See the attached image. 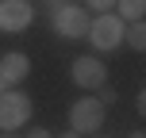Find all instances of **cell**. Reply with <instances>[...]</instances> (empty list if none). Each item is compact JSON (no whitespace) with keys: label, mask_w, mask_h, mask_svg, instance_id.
<instances>
[{"label":"cell","mask_w":146,"mask_h":138,"mask_svg":"<svg viewBox=\"0 0 146 138\" xmlns=\"http://www.w3.org/2000/svg\"><path fill=\"white\" fill-rule=\"evenodd\" d=\"M31 96L19 92V88H4L0 92V131H19L31 119Z\"/></svg>","instance_id":"obj_1"},{"label":"cell","mask_w":146,"mask_h":138,"mask_svg":"<svg viewBox=\"0 0 146 138\" xmlns=\"http://www.w3.org/2000/svg\"><path fill=\"white\" fill-rule=\"evenodd\" d=\"M104 119H108V115H104V104L96 100V96H81V100L69 108V131H77L81 138L96 134L104 127Z\"/></svg>","instance_id":"obj_2"},{"label":"cell","mask_w":146,"mask_h":138,"mask_svg":"<svg viewBox=\"0 0 146 138\" xmlns=\"http://www.w3.org/2000/svg\"><path fill=\"white\" fill-rule=\"evenodd\" d=\"M50 23H54V35H62V38H85L92 15L81 4H62L58 12H50Z\"/></svg>","instance_id":"obj_3"},{"label":"cell","mask_w":146,"mask_h":138,"mask_svg":"<svg viewBox=\"0 0 146 138\" xmlns=\"http://www.w3.org/2000/svg\"><path fill=\"white\" fill-rule=\"evenodd\" d=\"M85 38L96 46V50H104V54L115 50V46L123 42V19L111 15V12H100L92 23H88V35H85Z\"/></svg>","instance_id":"obj_4"},{"label":"cell","mask_w":146,"mask_h":138,"mask_svg":"<svg viewBox=\"0 0 146 138\" xmlns=\"http://www.w3.org/2000/svg\"><path fill=\"white\" fill-rule=\"evenodd\" d=\"M69 77H73V85H77V88L96 92L100 85H108V65H104L100 58H92V54H81V58L69 65Z\"/></svg>","instance_id":"obj_5"},{"label":"cell","mask_w":146,"mask_h":138,"mask_svg":"<svg viewBox=\"0 0 146 138\" xmlns=\"http://www.w3.org/2000/svg\"><path fill=\"white\" fill-rule=\"evenodd\" d=\"M31 19H35L31 0H0V31L19 35V31L31 27Z\"/></svg>","instance_id":"obj_6"},{"label":"cell","mask_w":146,"mask_h":138,"mask_svg":"<svg viewBox=\"0 0 146 138\" xmlns=\"http://www.w3.org/2000/svg\"><path fill=\"white\" fill-rule=\"evenodd\" d=\"M27 77H31V58L23 50H8L0 58V81L4 85H23Z\"/></svg>","instance_id":"obj_7"},{"label":"cell","mask_w":146,"mask_h":138,"mask_svg":"<svg viewBox=\"0 0 146 138\" xmlns=\"http://www.w3.org/2000/svg\"><path fill=\"white\" fill-rule=\"evenodd\" d=\"M111 12H115L123 23L142 19V15H146V0H115V8H111Z\"/></svg>","instance_id":"obj_8"},{"label":"cell","mask_w":146,"mask_h":138,"mask_svg":"<svg viewBox=\"0 0 146 138\" xmlns=\"http://www.w3.org/2000/svg\"><path fill=\"white\" fill-rule=\"evenodd\" d=\"M123 35H127V42H131V50H146V27H142V19L123 23Z\"/></svg>","instance_id":"obj_9"},{"label":"cell","mask_w":146,"mask_h":138,"mask_svg":"<svg viewBox=\"0 0 146 138\" xmlns=\"http://www.w3.org/2000/svg\"><path fill=\"white\" fill-rule=\"evenodd\" d=\"M96 100H100L104 108H108V104H115L119 96H115V88H108V85H100V88H96Z\"/></svg>","instance_id":"obj_10"},{"label":"cell","mask_w":146,"mask_h":138,"mask_svg":"<svg viewBox=\"0 0 146 138\" xmlns=\"http://www.w3.org/2000/svg\"><path fill=\"white\" fill-rule=\"evenodd\" d=\"M88 8L100 15V12H111V8H115V0H88Z\"/></svg>","instance_id":"obj_11"},{"label":"cell","mask_w":146,"mask_h":138,"mask_svg":"<svg viewBox=\"0 0 146 138\" xmlns=\"http://www.w3.org/2000/svg\"><path fill=\"white\" fill-rule=\"evenodd\" d=\"M27 138H54V134L46 131V127H31V134H27Z\"/></svg>","instance_id":"obj_12"},{"label":"cell","mask_w":146,"mask_h":138,"mask_svg":"<svg viewBox=\"0 0 146 138\" xmlns=\"http://www.w3.org/2000/svg\"><path fill=\"white\" fill-rule=\"evenodd\" d=\"M62 4H66V0H42V8H50V12H58Z\"/></svg>","instance_id":"obj_13"},{"label":"cell","mask_w":146,"mask_h":138,"mask_svg":"<svg viewBox=\"0 0 146 138\" xmlns=\"http://www.w3.org/2000/svg\"><path fill=\"white\" fill-rule=\"evenodd\" d=\"M58 138H81V134L77 131H66V134H58Z\"/></svg>","instance_id":"obj_14"},{"label":"cell","mask_w":146,"mask_h":138,"mask_svg":"<svg viewBox=\"0 0 146 138\" xmlns=\"http://www.w3.org/2000/svg\"><path fill=\"white\" fill-rule=\"evenodd\" d=\"M0 138H15V131H0Z\"/></svg>","instance_id":"obj_15"},{"label":"cell","mask_w":146,"mask_h":138,"mask_svg":"<svg viewBox=\"0 0 146 138\" xmlns=\"http://www.w3.org/2000/svg\"><path fill=\"white\" fill-rule=\"evenodd\" d=\"M127 138H146V134H142V131H131V134H127Z\"/></svg>","instance_id":"obj_16"},{"label":"cell","mask_w":146,"mask_h":138,"mask_svg":"<svg viewBox=\"0 0 146 138\" xmlns=\"http://www.w3.org/2000/svg\"><path fill=\"white\" fill-rule=\"evenodd\" d=\"M85 138H108V134H85Z\"/></svg>","instance_id":"obj_17"},{"label":"cell","mask_w":146,"mask_h":138,"mask_svg":"<svg viewBox=\"0 0 146 138\" xmlns=\"http://www.w3.org/2000/svg\"><path fill=\"white\" fill-rule=\"evenodd\" d=\"M4 88H8V85H4V81H0V92H4Z\"/></svg>","instance_id":"obj_18"}]
</instances>
